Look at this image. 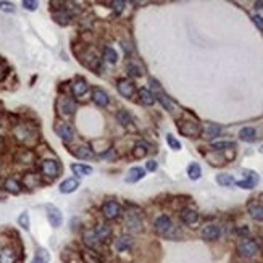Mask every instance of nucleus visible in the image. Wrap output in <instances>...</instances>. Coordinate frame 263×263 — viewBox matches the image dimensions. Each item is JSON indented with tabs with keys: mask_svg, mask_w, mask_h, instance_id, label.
I'll list each match as a JSON object with an SVG mask.
<instances>
[{
	"mask_svg": "<svg viewBox=\"0 0 263 263\" xmlns=\"http://www.w3.org/2000/svg\"><path fill=\"white\" fill-rule=\"evenodd\" d=\"M11 137L21 147L32 148L39 142V128L31 121H18L11 126Z\"/></svg>",
	"mask_w": 263,
	"mask_h": 263,
	"instance_id": "obj_1",
	"label": "nucleus"
},
{
	"mask_svg": "<svg viewBox=\"0 0 263 263\" xmlns=\"http://www.w3.org/2000/svg\"><path fill=\"white\" fill-rule=\"evenodd\" d=\"M153 230H155L160 236H165L168 239H176L179 236L178 228L173 225V221L168 215H160L158 218L153 221Z\"/></svg>",
	"mask_w": 263,
	"mask_h": 263,
	"instance_id": "obj_2",
	"label": "nucleus"
},
{
	"mask_svg": "<svg viewBox=\"0 0 263 263\" xmlns=\"http://www.w3.org/2000/svg\"><path fill=\"white\" fill-rule=\"evenodd\" d=\"M39 171H41L42 179L54 181L61 175V165L57 158H42L39 163Z\"/></svg>",
	"mask_w": 263,
	"mask_h": 263,
	"instance_id": "obj_3",
	"label": "nucleus"
},
{
	"mask_svg": "<svg viewBox=\"0 0 263 263\" xmlns=\"http://www.w3.org/2000/svg\"><path fill=\"white\" fill-rule=\"evenodd\" d=\"M78 110L76 100L70 95H60L57 99V112H58L60 117L63 118H71Z\"/></svg>",
	"mask_w": 263,
	"mask_h": 263,
	"instance_id": "obj_4",
	"label": "nucleus"
},
{
	"mask_svg": "<svg viewBox=\"0 0 263 263\" xmlns=\"http://www.w3.org/2000/svg\"><path fill=\"white\" fill-rule=\"evenodd\" d=\"M123 228L128 234H141L144 231V223H142L141 215H137L136 211H128L124 216Z\"/></svg>",
	"mask_w": 263,
	"mask_h": 263,
	"instance_id": "obj_5",
	"label": "nucleus"
},
{
	"mask_svg": "<svg viewBox=\"0 0 263 263\" xmlns=\"http://www.w3.org/2000/svg\"><path fill=\"white\" fill-rule=\"evenodd\" d=\"M237 252L241 257H244V259H254V257L260 252V247L254 239L242 237L241 241L237 242Z\"/></svg>",
	"mask_w": 263,
	"mask_h": 263,
	"instance_id": "obj_6",
	"label": "nucleus"
},
{
	"mask_svg": "<svg viewBox=\"0 0 263 263\" xmlns=\"http://www.w3.org/2000/svg\"><path fill=\"white\" fill-rule=\"evenodd\" d=\"M148 84H150V92L153 94V97H155V100H158L168 112H173V102H171L167 97V94L163 92L162 86L158 84L157 79L150 78V79H148Z\"/></svg>",
	"mask_w": 263,
	"mask_h": 263,
	"instance_id": "obj_7",
	"label": "nucleus"
},
{
	"mask_svg": "<svg viewBox=\"0 0 263 263\" xmlns=\"http://www.w3.org/2000/svg\"><path fill=\"white\" fill-rule=\"evenodd\" d=\"M21 252L13 244H5L0 247V263H20Z\"/></svg>",
	"mask_w": 263,
	"mask_h": 263,
	"instance_id": "obj_8",
	"label": "nucleus"
},
{
	"mask_svg": "<svg viewBox=\"0 0 263 263\" xmlns=\"http://www.w3.org/2000/svg\"><path fill=\"white\" fill-rule=\"evenodd\" d=\"M178 129L186 137H199L202 134V126L197 121H194V119H181L178 123Z\"/></svg>",
	"mask_w": 263,
	"mask_h": 263,
	"instance_id": "obj_9",
	"label": "nucleus"
},
{
	"mask_svg": "<svg viewBox=\"0 0 263 263\" xmlns=\"http://www.w3.org/2000/svg\"><path fill=\"white\" fill-rule=\"evenodd\" d=\"M54 131L61 141L66 142V144H70L71 141H74V136H76L74 128L68 121H57L55 126H54Z\"/></svg>",
	"mask_w": 263,
	"mask_h": 263,
	"instance_id": "obj_10",
	"label": "nucleus"
},
{
	"mask_svg": "<svg viewBox=\"0 0 263 263\" xmlns=\"http://www.w3.org/2000/svg\"><path fill=\"white\" fill-rule=\"evenodd\" d=\"M100 211L105 220H117L118 216L121 215V205L115 202V200H107V202H104V205H102Z\"/></svg>",
	"mask_w": 263,
	"mask_h": 263,
	"instance_id": "obj_11",
	"label": "nucleus"
},
{
	"mask_svg": "<svg viewBox=\"0 0 263 263\" xmlns=\"http://www.w3.org/2000/svg\"><path fill=\"white\" fill-rule=\"evenodd\" d=\"M45 213H47V221L52 228H60L61 223H63V215H61V210L55 205L49 204L45 207Z\"/></svg>",
	"mask_w": 263,
	"mask_h": 263,
	"instance_id": "obj_12",
	"label": "nucleus"
},
{
	"mask_svg": "<svg viewBox=\"0 0 263 263\" xmlns=\"http://www.w3.org/2000/svg\"><path fill=\"white\" fill-rule=\"evenodd\" d=\"M13 160L20 165H32L36 162V153H34V150H31V148L21 147L15 152Z\"/></svg>",
	"mask_w": 263,
	"mask_h": 263,
	"instance_id": "obj_13",
	"label": "nucleus"
},
{
	"mask_svg": "<svg viewBox=\"0 0 263 263\" xmlns=\"http://www.w3.org/2000/svg\"><path fill=\"white\" fill-rule=\"evenodd\" d=\"M21 186L23 187H26V189H36V187H41L42 184V176L41 175H37V173H34V171H28V173L23 175V178H21Z\"/></svg>",
	"mask_w": 263,
	"mask_h": 263,
	"instance_id": "obj_14",
	"label": "nucleus"
},
{
	"mask_svg": "<svg viewBox=\"0 0 263 263\" xmlns=\"http://www.w3.org/2000/svg\"><path fill=\"white\" fill-rule=\"evenodd\" d=\"M242 173H244V179L242 181H236V184L239 187H242V189H254V187L259 184V181H260L259 175H257L255 171H252V170H244Z\"/></svg>",
	"mask_w": 263,
	"mask_h": 263,
	"instance_id": "obj_15",
	"label": "nucleus"
},
{
	"mask_svg": "<svg viewBox=\"0 0 263 263\" xmlns=\"http://www.w3.org/2000/svg\"><path fill=\"white\" fill-rule=\"evenodd\" d=\"M92 230H94L95 237L99 239L102 244H105V242H108V241L112 239L113 230H112L110 225H107V223H97V225L92 228Z\"/></svg>",
	"mask_w": 263,
	"mask_h": 263,
	"instance_id": "obj_16",
	"label": "nucleus"
},
{
	"mask_svg": "<svg viewBox=\"0 0 263 263\" xmlns=\"http://www.w3.org/2000/svg\"><path fill=\"white\" fill-rule=\"evenodd\" d=\"M70 89H71L73 97H76V99H81V97L86 95V92L89 90V83L86 81L84 78L78 76V78H74V81L71 83Z\"/></svg>",
	"mask_w": 263,
	"mask_h": 263,
	"instance_id": "obj_17",
	"label": "nucleus"
},
{
	"mask_svg": "<svg viewBox=\"0 0 263 263\" xmlns=\"http://www.w3.org/2000/svg\"><path fill=\"white\" fill-rule=\"evenodd\" d=\"M2 189L7 194H11V196H20L23 191V186L18 179L13 178V176H7L2 182Z\"/></svg>",
	"mask_w": 263,
	"mask_h": 263,
	"instance_id": "obj_18",
	"label": "nucleus"
},
{
	"mask_svg": "<svg viewBox=\"0 0 263 263\" xmlns=\"http://www.w3.org/2000/svg\"><path fill=\"white\" fill-rule=\"evenodd\" d=\"M52 18H54V21L57 23V25L68 26L71 23V20H73V15L66 7H61V8H57V10L52 11Z\"/></svg>",
	"mask_w": 263,
	"mask_h": 263,
	"instance_id": "obj_19",
	"label": "nucleus"
},
{
	"mask_svg": "<svg viewBox=\"0 0 263 263\" xmlns=\"http://www.w3.org/2000/svg\"><path fill=\"white\" fill-rule=\"evenodd\" d=\"M83 242L86 245V249H92V250H97V252H99V249L102 247V242L95 237L94 230H86L83 233Z\"/></svg>",
	"mask_w": 263,
	"mask_h": 263,
	"instance_id": "obj_20",
	"label": "nucleus"
},
{
	"mask_svg": "<svg viewBox=\"0 0 263 263\" xmlns=\"http://www.w3.org/2000/svg\"><path fill=\"white\" fill-rule=\"evenodd\" d=\"M117 89H118L119 95L126 97V99H131L136 92V86L133 81H129V79H119L117 84Z\"/></svg>",
	"mask_w": 263,
	"mask_h": 263,
	"instance_id": "obj_21",
	"label": "nucleus"
},
{
	"mask_svg": "<svg viewBox=\"0 0 263 263\" xmlns=\"http://www.w3.org/2000/svg\"><path fill=\"white\" fill-rule=\"evenodd\" d=\"M200 236H202V239H205V241H216V239L221 236V228L216 225H207L202 228Z\"/></svg>",
	"mask_w": 263,
	"mask_h": 263,
	"instance_id": "obj_22",
	"label": "nucleus"
},
{
	"mask_svg": "<svg viewBox=\"0 0 263 263\" xmlns=\"http://www.w3.org/2000/svg\"><path fill=\"white\" fill-rule=\"evenodd\" d=\"M179 220L184 223V225L192 226V225H196V223L199 221V213L194 208L186 207V208H182L179 211Z\"/></svg>",
	"mask_w": 263,
	"mask_h": 263,
	"instance_id": "obj_23",
	"label": "nucleus"
},
{
	"mask_svg": "<svg viewBox=\"0 0 263 263\" xmlns=\"http://www.w3.org/2000/svg\"><path fill=\"white\" fill-rule=\"evenodd\" d=\"M134 241L133 237L129 236V234H124V236H119L117 241H115V249L118 252H129L131 249H133Z\"/></svg>",
	"mask_w": 263,
	"mask_h": 263,
	"instance_id": "obj_24",
	"label": "nucleus"
},
{
	"mask_svg": "<svg viewBox=\"0 0 263 263\" xmlns=\"http://www.w3.org/2000/svg\"><path fill=\"white\" fill-rule=\"evenodd\" d=\"M81 260L84 263H104V257L100 252L92 249H84L81 252Z\"/></svg>",
	"mask_w": 263,
	"mask_h": 263,
	"instance_id": "obj_25",
	"label": "nucleus"
},
{
	"mask_svg": "<svg viewBox=\"0 0 263 263\" xmlns=\"http://www.w3.org/2000/svg\"><path fill=\"white\" fill-rule=\"evenodd\" d=\"M92 100H94V104L100 108H105V107H108V104H110V97H108V94L99 88L92 90Z\"/></svg>",
	"mask_w": 263,
	"mask_h": 263,
	"instance_id": "obj_26",
	"label": "nucleus"
},
{
	"mask_svg": "<svg viewBox=\"0 0 263 263\" xmlns=\"http://www.w3.org/2000/svg\"><path fill=\"white\" fill-rule=\"evenodd\" d=\"M71 153H73V155L76 157V158H81V160H89V158L94 157L92 148H90L89 146H86V144L73 147V148H71Z\"/></svg>",
	"mask_w": 263,
	"mask_h": 263,
	"instance_id": "obj_27",
	"label": "nucleus"
},
{
	"mask_svg": "<svg viewBox=\"0 0 263 263\" xmlns=\"http://www.w3.org/2000/svg\"><path fill=\"white\" fill-rule=\"evenodd\" d=\"M79 187V179L78 178H68L63 182H60L58 191L61 194H73L74 191H78Z\"/></svg>",
	"mask_w": 263,
	"mask_h": 263,
	"instance_id": "obj_28",
	"label": "nucleus"
},
{
	"mask_svg": "<svg viewBox=\"0 0 263 263\" xmlns=\"http://www.w3.org/2000/svg\"><path fill=\"white\" fill-rule=\"evenodd\" d=\"M144 176H146L144 168L134 167V168H131V170L128 171V173H126V176H124V181L129 182V184H134V182L141 181L142 178H144Z\"/></svg>",
	"mask_w": 263,
	"mask_h": 263,
	"instance_id": "obj_29",
	"label": "nucleus"
},
{
	"mask_svg": "<svg viewBox=\"0 0 263 263\" xmlns=\"http://www.w3.org/2000/svg\"><path fill=\"white\" fill-rule=\"evenodd\" d=\"M137 95H139L141 104H144L147 107H150V105L155 104V97H153V94L148 89H146V88H141L139 90H137Z\"/></svg>",
	"mask_w": 263,
	"mask_h": 263,
	"instance_id": "obj_30",
	"label": "nucleus"
},
{
	"mask_svg": "<svg viewBox=\"0 0 263 263\" xmlns=\"http://www.w3.org/2000/svg\"><path fill=\"white\" fill-rule=\"evenodd\" d=\"M71 171L76 176H89L92 175V167H89V165H83V163H73L71 165Z\"/></svg>",
	"mask_w": 263,
	"mask_h": 263,
	"instance_id": "obj_31",
	"label": "nucleus"
},
{
	"mask_svg": "<svg viewBox=\"0 0 263 263\" xmlns=\"http://www.w3.org/2000/svg\"><path fill=\"white\" fill-rule=\"evenodd\" d=\"M31 263H50V254H49V250L39 247V249L36 250V254H34Z\"/></svg>",
	"mask_w": 263,
	"mask_h": 263,
	"instance_id": "obj_32",
	"label": "nucleus"
},
{
	"mask_svg": "<svg viewBox=\"0 0 263 263\" xmlns=\"http://www.w3.org/2000/svg\"><path fill=\"white\" fill-rule=\"evenodd\" d=\"M126 71L129 76H133V78H141L142 76V66L137 63L136 60H129L128 63H126Z\"/></svg>",
	"mask_w": 263,
	"mask_h": 263,
	"instance_id": "obj_33",
	"label": "nucleus"
},
{
	"mask_svg": "<svg viewBox=\"0 0 263 263\" xmlns=\"http://www.w3.org/2000/svg\"><path fill=\"white\" fill-rule=\"evenodd\" d=\"M249 215L255 221H263V205L260 204H250L249 205Z\"/></svg>",
	"mask_w": 263,
	"mask_h": 263,
	"instance_id": "obj_34",
	"label": "nucleus"
},
{
	"mask_svg": "<svg viewBox=\"0 0 263 263\" xmlns=\"http://www.w3.org/2000/svg\"><path fill=\"white\" fill-rule=\"evenodd\" d=\"M16 221H18V226H21L25 231H29L31 228V218H29V213L25 210L21 211V213L18 215V218H16Z\"/></svg>",
	"mask_w": 263,
	"mask_h": 263,
	"instance_id": "obj_35",
	"label": "nucleus"
},
{
	"mask_svg": "<svg viewBox=\"0 0 263 263\" xmlns=\"http://www.w3.org/2000/svg\"><path fill=\"white\" fill-rule=\"evenodd\" d=\"M239 137H241V141L244 142H254L257 137V131L254 128H244L241 129V133H239Z\"/></svg>",
	"mask_w": 263,
	"mask_h": 263,
	"instance_id": "obj_36",
	"label": "nucleus"
},
{
	"mask_svg": "<svg viewBox=\"0 0 263 263\" xmlns=\"http://www.w3.org/2000/svg\"><path fill=\"white\" fill-rule=\"evenodd\" d=\"M216 182H218V184L223 186V187H230V186H233V184H236V179L233 178V175L223 173V175L216 176Z\"/></svg>",
	"mask_w": 263,
	"mask_h": 263,
	"instance_id": "obj_37",
	"label": "nucleus"
},
{
	"mask_svg": "<svg viewBox=\"0 0 263 263\" xmlns=\"http://www.w3.org/2000/svg\"><path fill=\"white\" fill-rule=\"evenodd\" d=\"M187 176H189L192 181H197L200 176H202V170H200V165L199 163H191L189 167H187Z\"/></svg>",
	"mask_w": 263,
	"mask_h": 263,
	"instance_id": "obj_38",
	"label": "nucleus"
},
{
	"mask_svg": "<svg viewBox=\"0 0 263 263\" xmlns=\"http://www.w3.org/2000/svg\"><path fill=\"white\" fill-rule=\"evenodd\" d=\"M104 58H105L107 63L115 65L117 61H118V54H117V50H115V49H112V47H105V49H104Z\"/></svg>",
	"mask_w": 263,
	"mask_h": 263,
	"instance_id": "obj_39",
	"label": "nucleus"
},
{
	"mask_svg": "<svg viewBox=\"0 0 263 263\" xmlns=\"http://www.w3.org/2000/svg\"><path fill=\"white\" fill-rule=\"evenodd\" d=\"M117 119H118V123H119V124H123V126H128V124L133 123V118H131L129 112H128V110H124V108L117 113Z\"/></svg>",
	"mask_w": 263,
	"mask_h": 263,
	"instance_id": "obj_40",
	"label": "nucleus"
},
{
	"mask_svg": "<svg viewBox=\"0 0 263 263\" xmlns=\"http://www.w3.org/2000/svg\"><path fill=\"white\" fill-rule=\"evenodd\" d=\"M221 133V128L218 126V124H213V123H210L207 129H205V137H208V139H211V137H216V136H220Z\"/></svg>",
	"mask_w": 263,
	"mask_h": 263,
	"instance_id": "obj_41",
	"label": "nucleus"
},
{
	"mask_svg": "<svg viewBox=\"0 0 263 263\" xmlns=\"http://www.w3.org/2000/svg\"><path fill=\"white\" fill-rule=\"evenodd\" d=\"M147 152H148V148H147L146 144H137L133 148V157L134 158H144L147 155Z\"/></svg>",
	"mask_w": 263,
	"mask_h": 263,
	"instance_id": "obj_42",
	"label": "nucleus"
},
{
	"mask_svg": "<svg viewBox=\"0 0 263 263\" xmlns=\"http://www.w3.org/2000/svg\"><path fill=\"white\" fill-rule=\"evenodd\" d=\"M236 147V144L234 142H213V148H216V150H231V148Z\"/></svg>",
	"mask_w": 263,
	"mask_h": 263,
	"instance_id": "obj_43",
	"label": "nucleus"
},
{
	"mask_svg": "<svg viewBox=\"0 0 263 263\" xmlns=\"http://www.w3.org/2000/svg\"><path fill=\"white\" fill-rule=\"evenodd\" d=\"M0 10H2L3 13H15V11H16V7H15V3L5 2V0H2V2H0Z\"/></svg>",
	"mask_w": 263,
	"mask_h": 263,
	"instance_id": "obj_44",
	"label": "nucleus"
},
{
	"mask_svg": "<svg viewBox=\"0 0 263 263\" xmlns=\"http://www.w3.org/2000/svg\"><path fill=\"white\" fill-rule=\"evenodd\" d=\"M21 5H23V8L28 11H36L39 7V2H36V0H23Z\"/></svg>",
	"mask_w": 263,
	"mask_h": 263,
	"instance_id": "obj_45",
	"label": "nucleus"
},
{
	"mask_svg": "<svg viewBox=\"0 0 263 263\" xmlns=\"http://www.w3.org/2000/svg\"><path fill=\"white\" fill-rule=\"evenodd\" d=\"M167 142H168V146L173 148V150H179V148H181V142L176 139L173 134H168L167 136Z\"/></svg>",
	"mask_w": 263,
	"mask_h": 263,
	"instance_id": "obj_46",
	"label": "nucleus"
},
{
	"mask_svg": "<svg viewBox=\"0 0 263 263\" xmlns=\"http://www.w3.org/2000/svg\"><path fill=\"white\" fill-rule=\"evenodd\" d=\"M7 76H8V66L3 60H0V83L5 81Z\"/></svg>",
	"mask_w": 263,
	"mask_h": 263,
	"instance_id": "obj_47",
	"label": "nucleus"
},
{
	"mask_svg": "<svg viewBox=\"0 0 263 263\" xmlns=\"http://www.w3.org/2000/svg\"><path fill=\"white\" fill-rule=\"evenodd\" d=\"M124 2H121V0H113L112 2V8L115 10V13H121V11L124 10Z\"/></svg>",
	"mask_w": 263,
	"mask_h": 263,
	"instance_id": "obj_48",
	"label": "nucleus"
},
{
	"mask_svg": "<svg viewBox=\"0 0 263 263\" xmlns=\"http://www.w3.org/2000/svg\"><path fill=\"white\" fill-rule=\"evenodd\" d=\"M252 20H254V23H255V25H257V28H259V29H260V31H263V16H259V15H255Z\"/></svg>",
	"mask_w": 263,
	"mask_h": 263,
	"instance_id": "obj_49",
	"label": "nucleus"
},
{
	"mask_svg": "<svg viewBox=\"0 0 263 263\" xmlns=\"http://www.w3.org/2000/svg\"><path fill=\"white\" fill-rule=\"evenodd\" d=\"M146 168L148 171H155L157 170V162H155V160H148V162L146 163Z\"/></svg>",
	"mask_w": 263,
	"mask_h": 263,
	"instance_id": "obj_50",
	"label": "nucleus"
},
{
	"mask_svg": "<svg viewBox=\"0 0 263 263\" xmlns=\"http://www.w3.org/2000/svg\"><path fill=\"white\" fill-rule=\"evenodd\" d=\"M100 157H107V158H113V157H115V152H113V148H108V152L107 153H102V155Z\"/></svg>",
	"mask_w": 263,
	"mask_h": 263,
	"instance_id": "obj_51",
	"label": "nucleus"
},
{
	"mask_svg": "<svg viewBox=\"0 0 263 263\" xmlns=\"http://www.w3.org/2000/svg\"><path fill=\"white\" fill-rule=\"evenodd\" d=\"M5 200H7V192L0 187V202H5Z\"/></svg>",
	"mask_w": 263,
	"mask_h": 263,
	"instance_id": "obj_52",
	"label": "nucleus"
},
{
	"mask_svg": "<svg viewBox=\"0 0 263 263\" xmlns=\"http://www.w3.org/2000/svg\"><path fill=\"white\" fill-rule=\"evenodd\" d=\"M237 233H239V234H249V228H247V226H245V228H239Z\"/></svg>",
	"mask_w": 263,
	"mask_h": 263,
	"instance_id": "obj_53",
	"label": "nucleus"
},
{
	"mask_svg": "<svg viewBox=\"0 0 263 263\" xmlns=\"http://www.w3.org/2000/svg\"><path fill=\"white\" fill-rule=\"evenodd\" d=\"M5 150V141L2 139V137H0V153H2Z\"/></svg>",
	"mask_w": 263,
	"mask_h": 263,
	"instance_id": "obj_54",
	"label": "nucleus"
},
{
	"mask_svg": "<svg viewBox=\"0 0 263 263\" xmlns=\"http://www.w3.org/2000/svg\"><path fill=\"white\" fill-rule=\"evenodd\" d=\"M0 175H2V162H0Z\"/></svg>",
	"mask_w": 263,
	"mask_h": 263,
	"instance_id": "obj_55",
	"label": "nucleus"
},
{
	"mask_svg": "<svg viewBox=\"0 0 263 263\" xmlns=\"http://www.w3.org/2000/svg\"><path fill=\"white\" fill-rule=\"evenodd\" d=\"M260 152H262V153H263V146H262V147H260Z\"/></svg>",
	"mask_w": 263,
	"mask_h": 263,
	"instance_id": "obj_56",
	"label": "nucleus"
},
{
	"mask_svg": "<svg viewBox=\"0 0 263 263\" xmlns=\"http://www.w3.org/2000/svg\"><path fill=\"white\" fill-rule=\"evenodd\" d=\"M0 123H2V118H0Z\"/></svg>",
	"mask_w": 263,
	"mask_h": 263,
	"instance_id": "obj_57",
	"label": "nucleus"
}]
</instances>
